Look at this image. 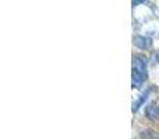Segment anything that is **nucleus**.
Segmentation results:
<instances>
[{"instance_id":"1","label":"nucleus","mask_w":159,"mask_h":139,"mask_svg":"<svg viewBox=\"0 0 159 139\" xmlns=\"http://www.w3.org/2000/svg\"><path fill=\"white\" fill-rule=\"evenodd\" d=\"M148 78L147 74V59L141 54L133 57V88H140Z\"/></svg>"},{"instance_id":"2","label":"nucleus","mask_w":159,"mask_h":139,"mask_svg":"<svg viewBox=\"0 0 159 139\" xmlns=\"http://www.w3.org/2000/svg\"><path fill=\"white\" fill-rule=\"evenodd\" d=\"M145 115L149 118V120H158L159 118V106L157 103L148 104L145 109Z\"/></svg>"},{"instance_id":"3","label":"nucleus","mask_w":159,"mask_h":139,"mask_svg":"<svg viewBox=\"0 0 159 139\" xmlns=\"http://www.w3.org/2000/svg\"><path fill=\"white\" fill-rule=\"evenodd\" d=\"M151 39L144 38V36H135L134 38V46L140 47V49H147V47L151 46Z\"/></svg>"},{"instance_id":"4","label":"nucleus","mask_w":159,"mask_h":139,"mask_svg":"<svg viewBox=\"0 0 159 139\" xmlns=\"http://www.w3.org/2000/svg\"><path fill=\"white\" fill-rule=\"evenodd\" d=\"M147 96H148V92H145V93H144L143 96H141L140 99H138L137 102H135L134 104H133V111H137V110L140 109V106H141V104H143V102H144V100H145V99H147Z\"/></svg>"}]
</instances>
